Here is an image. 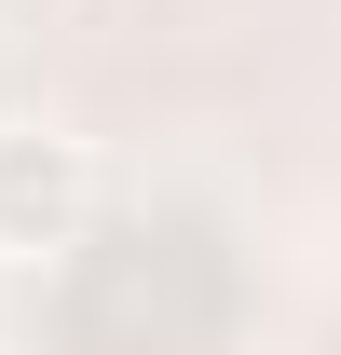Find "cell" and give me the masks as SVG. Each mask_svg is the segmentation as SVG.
<instances>
[{"label":"cell","mask_w":341,"mask_h":355,"mask_svg":"<svg viewBox=\"0 0 341 355\" xmlns=\"http://www.w3.org/2000/svg\"><path fill=\"white\" fill-rule=\"evenodd\" d=\"M96 219V137L69 123H0V260H55Z\"/></svg>","instance_id":"cell-1"}]
</instances>
